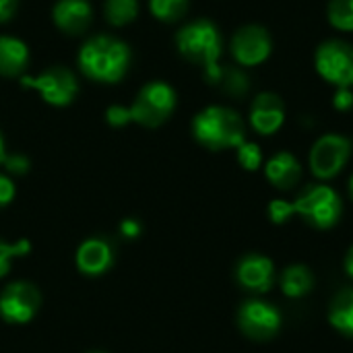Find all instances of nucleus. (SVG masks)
Instances as JSON below:
<instances>
[{
  "instance_id": "obj_7",
  "label": "nucleus",
  "mask_w": 353,
  "mask_h": 353,
  "mask_svg": "<svg viewBox=\"0 0 353 353\" xmlns=\"http://www.w3.org/2000/svg\"><path fill=\"white\" fill-rule=\"evenodd\" d=\"M352 155V141L343 134H323L310 149V172L319 180L335 178Z\"/></svg>"
},
{
  "instance_id": "obj_11",
  "label": "nucleus",
  "mask_w": 353,
  "mask_h": 353,
  "mask_svg": "<svg viewBox=\"0 0 353 353\" xmlns=\"http://www.w3.org/2000/svg\"><path fill=\"white\" fill-rule=\"evenodd\" d=\"M23 87H33L41 93V97L52 103V105H66L72 101V97L77 95L79 87H77V79L70 70L66 68H50L43 74L31 79V77H23L21 79Z\"/></svg>"
},
{
  "instance_id": "obj_18",
  "label": "nucleus",
  "mask_w": 353,
  "mask_h": 353,
  "mask_svg": "<svg viewBox=\"0 0 353 353\" xmlns=\"http://www.w3.org/2000/svg\"><path fill=\"white\" fill-rule=\"evenodd\" d=\"M279 285H281L283 296L298 300V298H304L306 294L312 292V288H314V275L304 265H292V267H288L281 273Z\"/></svg>"
},
{
  "instance_id": "obj_24",
  "label": "nucleus",
  "mask_w": 353,
  "mask_h": 353,
  "mask_svg": "<svg viewBox=\"0 0 353 353\" xmlns=\"http://www.w3.org/2000/svg\"><path fill=\"white\" fill-rule=\"evenodd\" d=\"M31 250V244L27 240H19L17 244H6L0 240V277H4L10 271V263L17 256H25Z\"/></svg>"
},
{
  "instance_id": "obj_28",
  "label": "nucleus",
  "mask_w": 353,
  "mask_h": 353,
  "mask_svg": "<svg viewBox=\"0 0 353 353\" xmlns=\"http://www.w3.org/2000/svg\"><path fill=\"white\" fill-rule=\"evenodd\" d=\"M2 163L10 174H17V176H23L29 170V159L25 155H6Z\"/></svg>"
},
{
  "instance_id": "obj_23",
  "label": "nucleus",
  "mask_w": 353,
  "mask_h": 353,
  "mask_svg": "<svg viewBox=\"0 0 353 353\" xmlns=\"http://www.w3.org/2000/svg\"><path fill=\"white\" fill-rule=\"evenodd\" d=\"M188 8V0H151V12L161 21H176Z\"/></svg>"
},
{
  "instance_id": "obj_25",
  "label": "nucleus",
  "mask_w": 353,
  "mask_h": 353,
  "mask_svg": "<svg viewBox=\"0 0 353 353\" xmlns=\"http://www.w3.org/2000/svg\"><path fill=\"white\" fill-rule=\"evenodd\" d=\"M238 163L246 170V172H256L263 163V151L256 143L244 141L238 149Z\"/></svg>"
},
{
  "instance_id": "obj_19",
  "label": "nucleus",
  "mask_w": 353,
  "mask_h": 353,
  "mask_svg": "<svg viewBox=\"0 0 353 353\" xmlns=\"http://www.w3.org/2000/svg\"><path fill=\"white\" fill-rule=\"evenodd\" d=\"M29 52L23 41L14 37H0V74L14 77L27 64Z\"/></svg>"
},
{
  "instance_id": "obj_31",
  "label": "nucleus",
  "mask_w": 353,
  "mask_h": 353,
  "mask_svg": "<svg viewBox=\"0 0 353 353\" xmlns=\"http://www.w3.org/2000/svg\"><path fill=\"white\" fill-rule=\"evenodd\" d=\"M120 234H122L124 238L134 240V238L141 236V223H139L137 219H124V221L120 223Z\"/></svg>"
},
{
  "instance_id": "obj_1",
  "label": "nucleus",
  "mask_w": 353,
  "mask_h": 353,
  "mask_svg": "<svg viewBox=\"0 0 353 353\" xmlns=\"http://www.w3.org/2000/svg\"><path fill=\"white\" fill-rule=\"evenodd\" d=\"M176 46L180 50V54L201 66L205 70V79L209 83H217L219 74H221V52H223V39L219 29L211 23V21H194L190 25H186L178 35H176Z\"/></svg>"
},
{
  "instance_id": "obj_33",
  "label": "nucleus",
  "mask_w": 353,
  "mask_h": 353,
  "mask_svg": "<svg viewBox=\"0 0 353 353\" xmlns=\"http://www.w3.org/2000/svg\"><path fill=\"white\" fill-rule=\"evenodd\" d=\"M343 267H345V273H347V275L353 279V244H352V248L347 250V254H345Z\"/></svg>"
},
{
  "instance_id": "obj_4",
  "label": "nucleus",
  "mask_w": 353,
  "mask_h": 353,
  "mask_svg": "<svg viewBox=\"0 0 353 353\" xmlns=\"http://www.w3.org/2000/svg\"><path fill=\"white\" fill-rule=\"evenodd\" d=\"M294 211L308 225L316 230H329L337 225L343 205L339 194L327 184H308L294 201Z\"/></svg>"
},
{
  "instance_id": "obj_17",
  "label": "nucleus",
  "mask_w": 353,
  "mask_h": 353,
  "mask_svg": "<svg viewBox=\"0 0 353 353\" xmlns=\"http://www.w3.org/2000/svg\"><path fill=\"white\" fill-rule=\"evenodd\" d=\"M329 323L337 333L353 339V290H343L331 300Z\"/></svg>"
},
{
  "instance_id": "obj_3",
  "label": "nucleus",
  "mask_w": 353,
  "mask_h": 353,
  "mask_svg": "<svg viewBox=\"0 0 353 353\" xmlns=\"http://www.w3.org/2000/svg\"><path fill=\"white\" fill-rule=\"evenodd\" d=\"M130 52L126 43L112 37H93L89 39L79 54V64L83 72L101 83H116L124 77L128 68Z\"/></svg>"
},
{
  "instance_id": "obj_13",
  "label": "nucleus",
  "mask_w": 353,
  "mask_h": 353,
  "mask_svg": "<svg viewBox=\"0 0 353 353\" xmlns=\"http://www.w3.org/2000/svg\"><path fill=\"white\" fill-rule=\"evenodd\" d=\"M285 122V105L283 99L273 91H263L252 99L250 105V126L263 134H275Z\"/></svg>"
},
{
  "instance_id": "obj_30",
  "label": "nucleus",
  "mask_w": 353,
  "mask_h": 353,
  "mask_svg": "<svg viewBox=\"0 0 353 353\" xmlns=\"http://www.w3.org/2000/svg\"><path fill=\"white\" fill-rule=\"evenodd\" d=\"M108 122H110L112 126H124V124H128V122H130V118H128V108L112 105V108L108 110Z\"/></svg>"
},
{
  "instance_id": "obj_27",
  "label": "nucleus",
  "mask_w": 353,
  "mask_h": 353,
  "mask_svg": "<svg viewBox=\"0 0 353 353\" xmlns=\"http://www.w3.org/2000/svg\"><path fill=\"white\" fill-rule=\"evenodd\" d=\"M333 108L339 112H350L353 108V91L352 87H337L333 95Z\"/></svg>"
},
{
  "instance_id": "obj_16",
  "label": "nucleus",
  "mask_w": 353,
  "mask_h": 353,
  "mask_svg": "<svg viewBox=\"0 0 353 353\" xmlns=\"http://www.w3.org/2000/svg\"><path fill=\"white\" fill-rule=\"evenodd\" d=\"M54 21L62 31L79 33L91 21V6L87 0H60L54 6Z\"/></svg>"
},
{
  "instance_id": "obj_20",
  "label": "nucleus",
  "mask_w": 353,
  "mask_h": 353,
  "mask_svg": "<svg viewBox=\"0 0 353 353\" xmlns=\"http://www.w3.org/2000/svg\"><path fill=\"white\" fill-rule=\"evenodd\" d=\"M215 85L232 97H244L250 91V79L240 66H221V74Z\"/></svg>"
},
{
  "instance_id": "obj_35",
  "label": "nucleus",
  "mask_w": 353,
  "mask_h": 353,
  "mask_svg": "<svg viewBox=\"0 0 353 353\" xmlns=\"http://www.w3.org/2000/svg\"><path fill=\"white\" fill-rule=\"evenodd\" d=\"M350 196H352V201H353V176L350 178Z\"/></svg>"
},
{
  "instance_id": "obj_22",
  "label": "nucleus",
  "mask_w": 353,
  "mask_h": 353,
  "mask_svg": "<svg viewBox=\"0 0 353 353\" xmlns=\"http://www.w3.org/2000/svg\"><path fill=\"white\" fill-rule=\"evenodd\" d=\"M139 12L137 0H108L105 2V17L112 25H126Z\"/></svg>"
},
{
  "instance_id": "obj_8",
  "label": "nucleus",
  "mask_w": 353,
  "mask_h": 353,
  "mask_svg": "<svg viewBox=\"0 0 353 353\" xmlns=\"http://www.w3.org/2000/svg\"><path fill=\"white\" fill-rule=\"evenodd\" d=\"M238 327L252 341H271L281 331V312L265 300H246L238 310Z\"/></svg>"
},
{
  "instance_id": "obj_10",
  "label": "nucleus",
  "mask_w": 353,
  "mask_h": 353,
  "mask_svg": "<svg viewBox=\"0 0 353 353\" xmlns=\"http://www.w3.org/2000/svg\"><path fill=\"white\" fill-rule=\"evenodd\" d=\"M273 54V37L263 25H244L232 37V56L240 66H259Z\"/></svg>"
},
{
  "instance_id": "obj_26",
  "label": "nucleus",
  "mask_w": 353,
  "mask_h": 353,
  "mask_svg": "<svg viewBox=\"0 0 353 353\" xmlns=\"http://www.w3.org/2000/svg\"><path fill=\"white\" fill-rule=\"evenodd\" d=\"M267 215H269V219H271L275 225H283L292 215H296V211H294V203L283 201V199H275V201H271V203H269V207H267Z\"/></svg>"
},
{
  "instance_id": "obj_32",
  "label": "nucleus",
  "mask_w": 353,
  "mask_h": 353,
  "mask_svg": "<svg viewBox=\"0 0 353 353\" xmlns=\"http://www.w3.org/2000/svg\"><path fill=\"white\" fill-rule=\"evenodd\" d=\"M17 6V0H0V21H6Z\"/></svg>"
},
{
  "instance_id": "obj_6",
  "label": "nucleus",
  "mask_w": 353,
  "mask_h": 353,
  "mask_svg": "<svg viewBox=\"0 0 353 353\" xmlns=\"http://www.w3.org/2000/svg\"><path fill=\"white\" fill-rule=\"evenodd\" d=\"M316 72L335 89L353 87V46L343 39H327L314 54Z\"/></svg>"
},
{
  "instance_id": "obj_2",
  "label": "nucleus",
  "mask_w": 353,
  "mask_h": 353,
  "mask_svg": "<svg viewBox=\"0 0 353 353\" xmlns=\"http://www.w3.org/2000/svg\"><path fill=\"white\" fill-rule=\"evenodd\" d=\"M192 134L203 147L211 151L238 149L246 141V126L236 110L209 105L194 116Z\"/></svg>"
},
{
  "instance_id": "obj_14",
  "label": "nucleus",
  "mask_w": 353,
  "mask_h": 353,
  "mask_svg": "<svg viewBox=\"0 0 353 353\" xmlns=\"http://www.w3.org/2000/svg\"><path fill=\"white\" fill-rule=\"evenodd\" d=\"M114 265V248L105 238H89L77 250V269L83 275L99 277Z\"/></svg>"
},
{
  "instance_id": "obj_21",
  "label": "nucleus",
  "mask_w": 353,
  "mask_h": 353,
  "mask_svg": "<svg viewBox=\"0 0 353 353\" xmlns=\"http://www.w3.org/2000/svg\"><path fill=\"white\" fill-rule=\"evenodd\" d=\"M327 17L335 29L353 33V0H331L327 6Z\"/></svg>"
},
{
  "instance_id": "obj_5",
  "label": "nucleus",
  "mask_w": 353,
  "mask_h": 353,
  "mask_svg": "<svg viewBox=\"0 0 353 353\" xmlns=\"http://www.w3.org/2000/svg\"><path fill=\"white\" fill-rule=\"evenodd\" d=\"M176 108V93L170 85L155 81L149 83L137 97V101L128 108L130 122H139L141 126L155 128L163 124Z\"/></svg>"
},
{
  "instance_id": "obj_29",
  "label": "nucleus",
  "mask_w": 353,
  "mask_h": 353,
  "mask_svg": "<svg viewBox=\"0 0 353 353\" xmlns=\"http://www.w3.org/2000/svg\"><path fill=\"white\" fill-rule=\"evenodd\" d=\"M14 199V184L10 178L0 176V209L8 207Z\"/></svg>"
},
{
  "instance_id": "obj_9",
  "label": "nucleus",
  "mask_w": 353,
  "mask_h": 353,
  "mask_svg": "<svg viewBox=\"0 0 353 353\" xmlns=\"http://www.w3.org/2000/svg\"><path fill=\"white\" fill-rule=\"evenodd\" d=\"M39 304L41 296L33 283L14 281L0 294V316L8 325H25L37 314Z\"/></svg>"
},
{
  "instance_id": "obj_12",
  "label": "nucleus",
  "mask_w": 353,
  "mask_h": 353,
  "mask_svg": "<svg viewBox=\"0 0 353 353\" xmlns=\"http://www.w3.org/2000/svg\"><path fill=\"white\" fill-rule=\"evenodd\" d=\"M236 281L252 294H267L275 283V265L259 252L244 254L236 265Z\"/></svg>"
},
{
  "instance_id": "obj_15",
  "label": "nucleus",
  "mask_w": 353,
  "mask_h": 353,
  "mask_svg": "<svg viewBox=\"0 0 353 353\" xmlns=\"http://www.w3.org/2000/svg\"><path fill=\"white\" fill-rule=\"evenodd\" d=\"M265 176L269 184L279 190H292L302 178V165L298 157L290 151H279L265 163Z\"/></svg>"
},
{
  "instance_id": "obj_36",
  "label": "nucleus",
  "mask_w": 353,
  "mask_h": 353,
  "mask_svg": "<svg viewBox=\"0 0 353 353\" xmlns=\"http://www.w3.org/2000/svg\"><path fill=\"white\" fill-rule=\"evenodd\" d=\"M89 353H103V352H89Z\"/></svg>"
},
{
  "instance_id": "obj_34",
  "label": "nucleus",
  "mask_w": 353,
  "mask_h": 353,
  "mask_svg": "<svg viewBox=\"0 0 353 353\" xmlns=\"http://www.w3.org/2000/svg\"><path fill=\"white\" fill-rule=\"evenodd\" d=\"M6 153H4V141H2V134H0V163L4 161Z\"/></svg>"
}]
</instances>
